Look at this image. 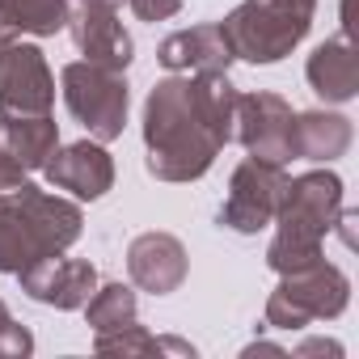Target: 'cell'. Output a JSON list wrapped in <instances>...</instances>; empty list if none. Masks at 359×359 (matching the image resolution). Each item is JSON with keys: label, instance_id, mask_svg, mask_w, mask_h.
Listing matches in <instances>:
<instances>
[{"label": "cell", "instance_id": "obj_14", "mask_svg": "<svg viewBox=\"0 0 359 359\" xmlns=\"http://www.w3.org/2000/svg\"><path fill=\"white\" fill-rule=\"evenodd\" d=\"M156 60L169 72H229L233 51L220 26H191L177 30L156 47Z\"/></svg>", "mask_w": 359, "mask_h": 359}, {"label": "cell", "instance_id": "obj_12", "mask_svg": "<svg viewBox=\"0 0 359 359\" xmlns=\"http://www.w3.org/2000/svg\"><path fill=\"white\" fill-rule=\"evenodd\" d=\"M187 271H191L187 245L173 233H140L127 245V275L140 292L169 296L187 283Z\"/></svg>", "mask_w": 359, "mask_h": 359}, {"label": "cell", "instance_id": "obj_6", "mask_svg": "<svg viewBox=\"0 0 359 359\" xmlns=\"http://www.w3.org/2000/svg\"><path fill=\"white\" fill-rule=\"evenodd\" d=\"M60 85H64L68 114L89 131V140L110 144V140L123 135L127 106H131V89H127L123 72H110V68H97L89 60H76V64H64Z\"/></svg>", "mask_w": 359, "mask_h": 359}, {"label": "cell", "instance_id": "obj_10", "mask_svg": "<svg viewBox=\"0 0 359 359\" xmlns=\"http://www.w3.org/2000/svg\"><path fill=\"white\" fill-rule=\"evenodd\" d=\"M18 283L30 300L39 304H51V309H85V300L93 296L97 287V266L85 262V258H43V262H30L26 271H18Z\"/></svg>", "mask_w": 359, "mask_h": 359}, {"label": "cell", "instance_id": "obj_15", "mask_svg": "<svg viewBox=\"0 0 359 359\" xmlns=\"http://www.w3.org/2000/svg\"><path fill=\"white\" fill-rule=\"evenodd\" d=\"M304 76H309V85H313L317 97L342 106V102H351L359 93V55H355V47L346 39H325L309 55Z\"/></svg>", "mask_w": 359, "mask_h": 359}, {"label": "cell", "instance_id": "obj_2", "mask_svg": "<svg viewBox=\"0 0 359 359\" xmlns=\"http://www.w3.org/2000/svg\"><path fill=\"white\" fill-rule=\"evenodd\" d=\"M342 212V177L330 169H309L287 177L279 212H275V241L266 245V266L275 275H292L321 258V241L338 224Z\"/></svg>", "mask_w": 359, "mask_h": 359}, {"label": "cell", "instance_id": "obj_25", "mask_svg": "<svg viewBox=\"0 0 359 359\" xmlns=\"http://www.w3.org/2000/svg\"><path fill=\"white\" fill-rule=\"evenodd\" d=\"M76 5H93V9H118L123 0H76Z\"/></svg>", "mask_w": 359, "mask_h": 359}, {"label": "cell", "instance_id": "obj_23", "mask_svg": "<svg viewBox=\"0 0 359 359\" xmlns=\"http://www.w3.org/2000/svg\"><path fill=\"white\" fill-rule=\"evenodd\" d=\"M131 13L140 22H169L177 9H182V0H127Z\"/></svg>", "mask_w": 359, "mask_h": 359}, {"label": "cell", "instance_id": "obj_11", "mask_svg": "<svg viewBox=\"0 0 359 359\" xmlns=\"http://www.w3.org/2000/svg\"><path fill=\"white\" fill-rule=\"evenodd\" d=\"M43 173L55 191H68L81 203H93L114 187V156L97 140H76V144L55 148L51 161L43 165Z\"/></svg>", "mask_w": 359, "mask_h": 359}, {"label": "cell", "instance_id": "obj_8", "mask_svg": "<svg viewBox=\"0 0 359 359\" xmlns=\"http://www.w3.org/2000/svg\"><path fill=\"white\" fill-rule=\"evenodd\" d=\"M292 118L296 110L279 97V93H237V114H233V140H241V148L254 161L266 165H287L292 152Z\"/></svg>", "mask_w": 359, "mask_h": 359}, {"label": "cell", "instance_id": "obj_4", "mask_svg": "<svg viewBox=\"0 0 359 359\" xmlns=\"http://www.w3.org/2000/svg\"><path fill=\"white\" fill-rule=\"evenodd\" d=\"M313 13L317 0H245L220 22V30L233 60L279 64L304 43V34L313 30Z\"/></svg>", "mask_w": 359, "mask_h": 359}, {"label": "cell", "instance_id": "obj_9", "mask_svg": "<svg viewBox=\"0 0 359 359\" xmlns=\"http://www.w3.org/2000/svg\"><path fill=\"white\" fill-rule=\"evenodd\" d=\"M55 106V76L34 43H5L0 47V114H51Z\"/></svg>", "mask_w": 359, "mask_h": 359}, {"label": "cell", "instance_id": "obj_7", "mask_svg": "<svg viewBox=\"0 0 359 359\" xmlns=\"http://www.w3.org/2000/svg\"><path fill=\"white\" fill-rule=\"evenodd\" d=\"M283 182H287L283 165H266V161L245 156L233 169V177H229V195H224V208H220V224L233 229V233H245V237L262 233L266 224H275Z\"/></svg>", "mask_w": 359, "mask_h": 359}, {"label": "cell", "instance_id": "obj_27", "mask_svg": "<svg viewBox=\"0 0 359 359\" xmlns=\"http://www.w3.org/2000/svg\"><path fill=\"white\" fill-rule=\"evenodd\" d=\"M5 321H13V317H9V309H5V300H0V325H5Z\"/></svg>", "mask_w": 359, "mask_h": 359}, {"label": "cell", "instance_id": "obj_21", "mask_svg": "<svg viewBox=\"0 0 359 359\" xmlns=\"http://www.w3.org/2000/svg\"><path fill=\"white\" fill-rule=\"evenodd\" d=\"M34 351V334L18 321H5L0 325V359H26Z\"/></svg>", "mask_w": 359, "mask_h": 359}, {"label": "cell", "instance_id": "obj_1", "mask_svg": "<svg viewBox=\"0 0 359 359\" xmlns=\"http://www.w3.org/2000/svg\"><path fill=\"white\" fill-rule=\"evenodd\" d=\"M237 89L229 72L165 76L144 102V148L156 182H199L233 140Z\"/></svg>", "mask_w": 359, "mask_h": 359}, {"label": "cell", "instance_id": "obj_5", "mask_svg": "<svg viewBox=\"0 0 359 359\" xmlns=\"http://www.w3.org/2000/svg\"><path fill=\"white\" fill-rule=\"evenodd\" d=\"M346 300H351V279L334 262L317 258L279 279V287L266 296V325L304 330L313 321H334L346 313Z\"/></svg>", "mask_w": 359, "mask_h": 359}, {"label": "cell", "instance_id": "obj_17", "mask_svg": "<svg viewBox=\"0 0 359 359\" xmlns=\"http://www.w3.org/2000/svg\"><path fill=\"white\" fill-rule=\"evenodd\" d=\"M0 148L26 173L43 169L60 148V123L51 114H0Z\"/></svg>", "mask_w": 359, "mask_h": 359}, {"label": "cell", "instance_id": "obj_19", "mask_svg": "<svg viewBox=\"0 0 359 359\" xmlns=\"http://www.w3.org/2000/svg\"><path fill=\"white\" fill-rule=\"evenodd\" d=\"M135 313H140V304H135V292H131L127 283H102V287H93V296L85 300V321H89L93 334L123 330V325L135 321Z\"/></svg>", "mask_w": 359, "mask_h": 359}, {"label": "cell", "instance_id": "obj_24", "mask_svg": "<svg viewBox=\"0 0 359 359\" xmlns=\"http://www.w3.org/2000/svg\"><path fill=\"white\" fill-rule=\"evenodd\" d=\"M342 355V346L338 342H304V346H296V355Z\"/></svg>", "mask_w": 359, "mask_h": 359}, {"label": "cell", "instance_id": "obj_26", "mask_svg": "<svg viewBox=\"0 0 359 359\" xmlns=\"http://www.w3.org/2000/svg\"><path fill=\"white\" fill-rule=\"evenodd\" d=\"M9 34H13V30H9L5 22H0V47H5V43H9Z\"/></svg>", "mask_w": 359, "mask_h": 359}, {"label": "cell", "instance_id": "obj_16", "mask_svg": "<svg viewBox=\"0 0 359 359\" xmlns=\"http://www.w3.org/2000/svg\"><path fill=\"white\" fill-rule=\"evenodd\" d=\"M355 140V127L346 114H334V110H304L292 118V152L304 156V161H317V165H330L338 156H346Z\"/></svg>", "mask_w": 359, "mask_h": 359}, {"label": "cell", "instance_id": "obj_13", "mask_svg": "<svg viewBox=\"0 0 359 359\" xmlns=\"http://www.w3.org/2000/svg\"><path fill=\"white\" fill-rule=\"evenodd\" d=\"M76 43V51L110 72H127V64L135 60V43L118 22V9H93V5H76V13H68L64 26Z\"/></svg>", "mask_w": 359, "mask_h": 359}, {"label": "cell", "instance_id": "obj_18", "mask_svg": "<svg viewBox=\"0 0 359 359\" xmlns=\"http://www.w3.org/2000/svg\"><path fill=\"white\" fill-rule=\"evenodd\" d=\"M68 13H72L68 0H0V22L34 39L60 34L68 26Z\"/></svg>", "mask_w": 359, "mask_h": 359}, {"label": "cell", "instance_id": "obj_22", "mask_svg": "<svg viewBox=\"0 0 359 359\" xmlns=\"http://www.w3.org/2000/svg\"><path fill=\"white\" fill-rule=\"evenodd\" d=\"M26 182H30V177H26V169H22V165H18V161L5 152V148H0V203H5L9 195H18Z\"/></svg>", "mask_w": 359, "mask_h": 359}, {"label": "cell", "instance_id": "obj_3", "mask_svg": "<svg viewBox=\"0 0 359 359\" xmlns=\"http://www.w3.org/2000/svg\"><path fill=\"white\" fill-rule=\"evenodd\" d=\"M85 216L72 199L47 195L26 182L18 195L0 203V275H18L30 262L55 258L81 241Z\"/></svg>", "mask_w": 359, "mask_h": 359}, {"label": "cell", "instance_id": "obj_20", "mask_svg": "<svg viewBox=\"0 0 359 359\" xmlns=\"http://www.w3.org/2000/svg\"><path fill=\"white\" fill-rule=\"evenodd\" d=\"M93 351H102V355H161V351L195 355L191 342H177V338H152L140 321H131V325H123V330H110V334H97Z\"/></svg>", "mask_w": 359, "mask_h": 359}]
</instances>
